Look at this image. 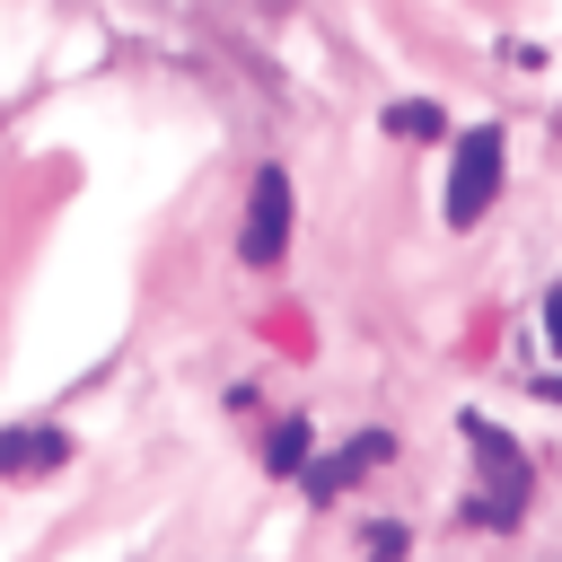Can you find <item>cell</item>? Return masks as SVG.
<instances>
[{"instance_id":"obj_3","label":"cell","mask_w":562,"mask_h":562,"mask_svg":"<svg viewBox=\"0 0 562 562\" xmlns=\"http://www.w3.org/2000/svg\"><path fill=\"white\" fill-rule=\"evenodd\" d=\"M237 255H246L255 272H272V263L290 255V176H281V167L255 176V193H246V228H237Z\"/></svg>"},{"instance_id":"obj_1","label":"cell","mask_w":562,"mask_h":562,"mask_svg":"<svg viewBox=\"0 0 562 562\" xmlns=\"http://www.w3.org/2000/svg\"><path fill=\"white\" fill-rule=\"evenodd\" d=\"M457 430H465V448H474V465H483L474 527H518V509H527V457H518V439L492 430L483 413H457Z\"/></svg>"},{"instance_id":"obj_5","label":"cell","mask_w":562,"mask_h":562,"mask_svg":"<svg viewBox=\"0 0 562 562\" xmlns=\"http://www.w3.org/2000/svg\"><path fill=\"white\" fill-rule=\"evenodd\" d=\"M378 457H386V430H369V439H351V448L316 457V465H307V501H334V492H342L360 465H378Z\"/></svg>"},{"instance_id":"obj_2","label":"cell","mask_w":562,"mask_h":562,"mask_svg":"<svg viewBox=\"0 0 562 562\" xmlns=\"http://www.w3.org/2000/svg\"><path fill=\"white\" fill-rule=\"evenodd\" d=\"M492 193H501V132L492 123H474L465 140H457V167H448V228H474L483 211H492Z\"/></svg>"},{"instance_id":"obj_8","label":"cell","mask_w":562,"mask_h":562,"mask_svg":"<svg viewBox=\"0 0 562 562\" xmlns=\"http://www.w3.org/2000/svg\"><path fill=\"white\" fill-rule=\"evenodd\" d=\"M369 562H404V527H395V518L369 527Z\"/></svg>"},{"instance_id":"obj_6","label":"cell","mask_w":562,"mask_h":562,"mask_svg":"<svg viewBox=\"0 0 562 562\" xmlns=\"http://www.w3.org/2000/svg\"><path fill=\"white\" fill-rule=\"evenodd\" d=\"M263 465H272V474H307V413H281V430H272Z\"/></svg>"},{"instance_id":"obj_9","label":"cell","mask_w":562,"mask_h":562,"mask_svg":"<svg viewBox=\"0 0 562 562\" xmlns=\"http://www.w3.org/2000/svg\"><path fill=\"white\" fill-rule=\"evenodd\" d=\"M544 342H553V351H562V281H553V290H544Z\"/></svg>"},{"instance_id":"obj_7","label":"cell","mask_w":562,"mask_h":562,"mask_svg":"<svg viewBox=\"0 0 562 562\" xmlns=\"http://www.w3.org/2000/svg\"><path fill=\"white\" fill-rule=\"evenodd\" d=\"M386 132H395V140H430V132H439V105H430V97H404V105H386Z\"/></svg>"},{"instance_id":"obj_4","label":"cell","mask_w":562,"mask_h":562,"mask_svg":"<svg viewBox=\"0 0 562 562\" xmlns=\"http://www.w3.org/2000/svg\"><path fill=\"white\" fill-rule=\"evenodd\" d=\"M70 465V430H0V474H53Z\"/></svg>"}]
</instances>
